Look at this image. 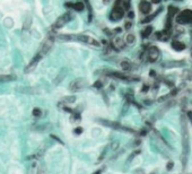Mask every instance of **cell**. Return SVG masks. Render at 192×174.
I'll use <instances>...</instances> for the list:
<instances>
[{"instance_id": "obj_1", "label": "cell", "mask_w": 192, "mask_h": 174, "mask_svg": "<svg viewBox=\"0 0 192 174\" xmlns=\"http://www.w3.org/2000/svg\"><path fill=\"white\" fill-rule=\"evenodd\" d=\"M58 39L61 40V41H79V42H83V43H87V44H91V45H94V46H99L101 43L95 40L93 36L91 35H58Z\"/></svg>"}, {"instance_id": "obj_2", "label": "cell", "mask_w": 192, "mask_h": 174, "mask_svg": "<svg viewBox=\"0 0 192 174\" xmlns=\"http://www.w3.org/2000/svg\"><path fill=\"white\" fill-rule=\"evenodd\" d=\"M181 126H182V139H183V158L182 162L185 165L187 157H188V151H189V131H188V124H187V118L184 116H181Z\"/></svg>"}, {"instance_id": "obj_3", "label": "cell", "mask_w": 192, "mask_h": 174, "mask_svg": "<svg viewBox=\"0 0 192 174\" xmlns=\"http://www.w3.org/2000/svg\"><path fill=\"white\" fill-rule=\"evenodd\" d=\"M176 22L179 24H190L192 23V10L187 9L183 10L179 14V16L176 17Z\"/></svg>"}, {"instance_id": "obj_4", "label": "cell", "mask_w": 192, "mask_h": 174, "mask_svg": "<svg viewBox=\"0 0 192 174\" xmlns=\"http://www.w3.org/2000/svg\"><path fill=\"white\" fill-rule=\"evenodd\" d=\"M123 16H124V8L122 6H120L119 3H117L113 7V9H112V11L110 14V18L115 22V21H120Z\"/></svg>"}, {"instance_id": "obj_5", "label": "cell", "mask_w": 192, "mask_h": 174, "mask_svg": "<svg viewBox=\"0 0 192 174\" xmlns=\"http://www.w3.org/2000/svg\"><path fill=\"white\" fill-rule=\"evenodd\" d=\"M71 14L70 13H66V14H64L62 16H60L57 21H56V23L53 24V29H61V27H64V25L69 22V21H71Z\"/></svg>"}, {"instance_id": "obj_6", "label": "cell", "mask_w": 192, "mask_h": 174, "mask_svg": "<svg viewBox=\"0 0 192 174\" xmlns=\"http://www.w3.org/2000/svg\"><path fill=\"white\" fill-rule=\"evenodd\" d=\"M53 42H54V37L53 36H49L44 42H43V44H42V46H41V50H40V52L43 54V56H45L51 49H52V46H53Z\"/></svg>"}, {"instance_id": "obj_7", "label": "cell", "mask_w": 192, "mask_h": 174, "mask_svg": "<svg viewBox=\"0 0 192 174\" xmlns=\"http://www.w3.org/2000/svg\"><path fill=\"white\" fill-rule=\"evenodd\" d=\"M43 57H44V56H43V54H42V53L38 51V52L35 54V57H34V58H33L32 60L30 61V63L27 64V67L25 68V71H26V72H30V71L34 70V69H35V67L37 66V63L41 61V59L43 58Z\"/></svg>"}, {"instance_id": "obj_8", "label": "cell", "mask_w": 192, "mask_h": 174, "mask_svg": "<svg viewBox=\"0 0 192 174\" xmlns=\"http://www.w3.org/2000/svg\"><path fill=\"white\" fill-rule=\"evenodd\" d=\"M147 58L149 62H156L160 58V50L156 46H150L147 52Z\"/></svg>"}, {"instance_id": "obj_9", "label": "cell", "mask_w": 192, "mask_h": 174, "mask_svg": "<svg viewBox=\"0 0 192 174\" xmlns=\"http://www.w3.org/2000/svg\"><path fill=\"white\" fill-rule=\"evenodd\" d=\"M86 86V80L85 79H81V78H78V79H76V80H73L71 84H70V90L71 92H78V90H80L83 87Z\"/></svg>"}, {"instance_id": "obj_10", "label": "cell", "mask_w": 192, "mask_h": 174, "mask_svg": "<svg viewBox=\"0 0 192 174\" xmlns=\"http://www.w3.org/2000/svg\"><path fill=\"white\" fill-rule=\"evenodd\" d=\"M139 9L142 14H149L150 10H152V5L147 1H141L140 5H139Z\"/></svg>"}, {"instance_id": "obj_11", "label": "cell", "mask_w": 192, "mask_h": 174, "mask_svg": "<svg viewBox=\"0 0 192 174\" xmlns=\"http://www.w3.org/2000/svg\"><path fill=\"white\" fill-rule=\"evenodd\" d=\"M66 6H67V7H70V8H72V9H75V10H77V11H81V10H84V9H85V5H84L83 2L66 3Z\"/></svg>"}, {"instance_id": "obj_12", "label": "cell", "mask_w": 192, "mask_h": 174, "mask_svg": "<svg viewBox=\"0 0 192 174\" xmlns=\"http://www.w3.org/2000/svg\"><path fill=\"white\" fill-rule=\"evenodd\" d=\"M172 49L175 51H182L185 49V44L180 41H173L172 42Z\"/></svg>"}, {"instance_id": "obj_13", "label": "cell", "mask_w": 192, "mask_h": 174, "mask_svg": "<svg viewBox=\"0 0 192 174\" xmlns=\"http://www.w3.org/2000/svg\"><path fill=\"white\" fill-rule=\"evenodd\" d=\"M173 104H174V101H171V102L166 103V104H165V106H163V108L160 110V112H158V116H163V113H165V112H166V111H167V110H168V109H169Z\"/></svg>"}, {"instance_id": "obj_14", "label": "cell", "mask_w": 192, "mask_h": 174, "mask_svg": "<svg viewBox=\"0 0 192 174\" xmlns=\"http://www.w3.org/2000/svg\"><path fill=\"white\" fill-rule=\"evenodd\" d=\"M14 79H16V77L13 76V75H2V76H0V82L1 83H3V82H11Z\"/></svg>"}, {"instance_id": "obj_15", "label": "cell", "mask_w": 192, "mask_h": 174, "mask_svg": "<svg viewBox=\"0 0 192 174\" xmlns=\"http://www.w3.org/2000/svg\"><path fill=\"white\" fill-rule=\"evenodd\" d=\"M160 10H162V8H158L156 13H154L153 15H150L149 17H147L146 19H144V21H142L141 23H142V24H145V23H148V22H150V21H153V19H154V18H155V17H156V16H157V15L160 14Z\"/></svg>"}, {"instance_id": "obj_16", "label": "cell", "mask_w": 192, "mask_h": 174, "mask_svg": "<svg viewBox=\"0 0 192 174\" xmlns=\"http://www.w3.org/2000/svg\"><path fill=\"white\" fill-rule=\"evenodd\" d=\"M120 66H121V68H122L124 71H128V70L131 69V63H130L129 61H127V60H123V61L120 63Z\"/></svg>"}, {"instance_id": "obj_17", "label": "cell", "mask_w": 192, "mask_h": 174, "mask_svg": "<svg viewBox=\"0 0 192 174\" xmlns=\"http://www.w3.org/2000/svg\"><path fill=\"white\" fill-rule=\"evenodd\" d=\"M152 33H153V27H152V26H147L146 29L142 31L141 34H142L144 37H148V36H150Z\"/></svg>"}, {"instance_id": "obj_18", "label": "cell", "mask_w": 192, "mask_h": 174, "mask_svg": "<svg viewBox=\"0 0 192 174\" xmlns=\"http://www.w3.org/2000/svg\"><path fill=\"white\" fill-rule=\"evenodd\" d=\"M134 40H136V37H134L133 34H128V35L126 36V42H127L128 44H132V43L134 42Z\"/></svg>"}, {"instance_id": "obj_19", "label": "cell", "mask_w": 192, "mask_h": 174, "mask_svg": "<svg viewBox=\"0 0 192 174\" xmlns=\"http://www.w3.org/2000/svg\"><path fill=\"white\" fill-rule=\"evenodd\" d=\"M33 116H35V118H40V116H42V111H41L38 108H35V109L33 110Z\"/></svg>"}, {"instance_id": "obj_20", "label": "cell", "mask_w": 192, "mask_h": 174, "mask_svg": "<svg viewBox=\"0 0 192 174\" xmlns=\"http://www.w3.org/2000/svg\"><path fill=\"white\" fill-rule=\"evenodd\" d=\"M64 102H66V103H72V102H75V97H73V96H70V97H64Z\"/></svg>"}, {"instance_id": "obj_21", "label": "cell", "mask_w": 192, "mask_h": 174, "mask_svg": "<svg viewBox=\"0 0 192 174\" xmlns=\"http://www.w3.org/2000/svg\"><path fill=\"white\" fill-rule=\"evenodd\" d=\"M115 44H117L118 46H120V48H122V46H123V42H122V40H121V39H115Z\"/></svg>"}, {"instance_id": "obj_22", "label": "cell", "mask_w": 192, "mask_h": 174, "mask_svg": "<svg viewBox=\"0 0 192 174\" xmlns=\"http://www.w3.org/2000/svg\"><path fill=\"white\" fill-rule=\"evenodd\" d=\"M173 167H174V163H173V162H168V163H167V166H166V169H167L168 171H171Z\"/></svg>"}, {"instance_id": "obj_23", "label": "cell", "mask_w": 192, "mask_h": 174, "mask_svg": "<svg viewBox=\"0 0 192 174\" xmlns=\"http://www.w3.org/2000/svg\"><path fill=\"white\" fill-rule=\"evenodd\" d=\"M187 116H188V119H189V121L191 122V124H192V111H188Z\"/></svg>"}, {"instance_id": "obj_24", "label": "cell", "mask_w": 192, "mask_h": 174, "mask_svg": "<svg viewBox=\"0 0 192 174\" xmlns=\"http://www.w3.org/2000/svg\"><path fill=\"white\" fill-rule=\"evenodd\" d=\"M94 87H96V88H99V87H102V83H101L99 80H97V83H95V84H94Z\"/></svg>"}, {"instance_id": "obj_25", "label": "cell", "mask_w": 192, "mask_h": 174, "mask_svg": "<svg viewBox=\"0 0 192 174\" xmlns=\"http://www.w3.org/2000/svg\"><path fill=\"white\" fill-rule=\"evenodd\" d=\"M75 132L78 133V135L81 133V132H83V128H77V129H75Z\"/></svg>"}, {"instance_id": "obj_26", "label": "cell", "mask_w": 192, "mask_h": 174, "mask_svg": "<svg viewBox=\"0 0 192 174\" xmlns=\"http://www.w3.org/2000/svg\"><path fill=\"white\" fill-rule=\"evenodd\" d=\"M138 153H139V151H134V153H132V155L129 157V161H131V159H132V158H133V157H134V156H136Z\"/></svg>"}, {"instance_id": "obj_27", "label": "cell", "mask_w": 192, "mask_h": 174, "mask_svg": "<svg viewBox=\"0 0 192 174\" xmlns=\"http://www.w3.org/2000/svg\"><path fill=\"white\" fill-rule=\"evenodd\" d=\"M130 27H131V23H130V22H127V23H126V29H129Z\"/></svg>"}, {"instance_id": "obj_28", "label": "cell", "mask_w": 192, "mask_h": 174, "mask_svg": "<svg viewBox=\"0 0 192 174\" xmlns=\"http://www.w3.org/2000/svg\"><path fill=\"white\" fill-rule=\"evenodd\" d=\"M117 147H118V143H114V144L112 145V148H113V149H115Z\"/></svg>"}, {"instance_id": "obj_29", "label": "cell", "mask_w": 192, "mask_h": 174, "mask_svg": "<svg viewBox=\"0 0 192 174\" xmlns=\"http://www.w3.org/2000/svg\"><path fill=\"white\" fill-rule=\"evenodd\" d=\"M152 2H153V3H160V0H152Z\"/></svg>"}, {"instance_id": "obj_30", "label": "cell", "mask_w": 192, "mask_h": 174, "mask_svg": "<svg viewBox=\"0 0 192 174\" xmlns=\"http://www.w3.org/2000/svg\"><path fill=\"white\" fill-rule=\"evenodd\" d=\"M129 17H130V18H133V13H132V11L129 13Z\"/></svg>"}, {"instance_id": "obj_31", "label": "cell", "mask_w": 192, "mask_h": 174, "mask_svg": "<svg viewBox=\"0 0 192 174\" xmlns=\"http://www.w3.org/2000/svg\"><path fill=\"white\" fill-rule=\"evenodd\" d=\"M146 133H147L146 130H141V132H140V135H146Z\"/></svg>"}, {"instance_id": "obj_32", "label": "cell", "mask_w": 192, "mask_h": 174, "mask_svg": "<svg viewBox=\"0 0 192 174\" xmlns=\"http://www.w3.org/2000/svg\"><path fill=\"white\" fill-rule=\"evenodd\" d=\"M95 174H101V171H97V172H96Z\"/></svg>"}, {"instance_id": "obj_33", "label": "cell", "mask_w": 192, "mask_h": 174, "mask_svg": "<svg viewBox=\"0 0 192 174\" xmlns=\"http://www.w3.org/2000/svg\"><path fill=\"white\" fill-rule=\"evenodd\" d=\"M152 174H155V172H153V173H152Z\"/></svg>"}]
</instances>
